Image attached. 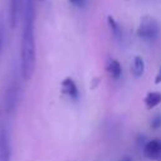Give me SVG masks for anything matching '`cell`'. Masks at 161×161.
<instances>
[{"label": "cell", "mask_w": 161, "mask_h": 161, "mask_svg": "<svg viewBox=\"0 0 161 161\" xmlns=\"http://www.w3.org/2000/svg\"><path fill=\"white\" fill-rule=\"evenodd\" d=\"M11 148H10V137L9 131L3 125L0 127V161H10Z\"/></svg>", "instance_id": "3"}, {"label": "cell", "mask_w": 161, "mask_h": 161, "mask_svg": "<svg viewBox=\"0 0 161 161\" xmlns=\"http://www.w3.org/2000/svg\"><path fill=\"white\" fill-rule=\"evenodd\" d=\"M72 4H74V5H77V6H80V5H83V3H84V0H69Z\"/></svg>", "instance_id": "14"}, {"label": "cell", "mask_w": 161, "mask_h": 161, "mask_svg": "<svg viewBox=\"0 0 161 161\" xmlns=\"http://www.w3.org/2000/svg\"><path fill=\"white\" fill-rule=\"evenodd\" d=\"M34 20H35V3L34 0H25L24 3V26L21 36L20 50V69L24 80H30L35 69V39H34Z\"/></svg>", "instance_id": "1"}, {"label": "cell", "mask_w": 161, "mask_h": 161, "mask_svg": "<svg viewBox=\"0 0 161 161\" xmlns=\"http://www.w3.org/2000/svg\"><path fill=\"white\" fill-rule=\"evenodd\" d=\"M121 161H132V160H131L130 157H123V158H122Z\"/></svg>", "instance_id": "16"}, {"label": "cell", "mask_w": 161, "mask_h": 161, "mask_svg": "<svg viewBox=\"0 0 161 161\" xmlns=\"http://www.w3.org/2000/svg\"><path fill=\"white\" fill-rule=\"evenodd\" d=\"M107 21H108V26H109V29H111L113 36H114L117 40H121V39H122V29H121L119 24H118L111 15L107 18Z\"/></svg>", "instance_id": "10"}, {"label": "cell", "mask_w": 161, "mask_h": 161, "mask_svg": "<svg viewBox=\"0 0 161 161\" xmlns=\"http://www.w3.org/2000/svg\"><path fill=\"white\" fill-rule=\"evenodd\" d=\"M143 102H145V106L147 109H152L157 104L161 103V93L160 92H150L146 94Z\"/></svg>", "instance_id": "8"}, {"label": "cell", "mask_w": 161, "mask_h": 161, "mask_svg": "<svg viewBox=\"0 0 161 161\" xmlns=\"http://www.w3.org/2000/svg\"><path fill=\"white\" fill-rule=\"evenodd\" d=\"M143 155L155 161H161V140H151L143 147Z\"/></svg>", "instance_id": "4"}, {"label": "cell", "mask_w": 161, "mask_h": 161, "mask_svg": "<svg viewBox=\"0 0 161 161\" xmlns=\"http://www.w3.org/2000/svg\"><path fill=\"white\" fill-rule=\"evenodd\" d=\"M155 83H156V84L161 83V68L158 69V72H157V74H156V77H155Z\"/></svg>", "instance_id": "13"}, {"label": "cell", "mask_w": 161, "mask_h": 161, "mask_svg": "<svg viewBox=\"0 0 161 161\" xmlns=\"http://www.w3.org/2000/svg\"><path fill=\"white\" fill-rule=\"evenodd\" d=\"M20 6H21V0H10V11H9L10 15L9 16H10V25H11V28L16 26Z\"/></svg>", "instance_id": "7"}, {"label": "cell", "mask_w": 161, "mask_h": 161, "mask_svg": "<svg viewBox=\"0 0 161 161\" xmlns=\"http://www.w3.org/2000/svg\"><path fill=\"white\" fill-rule=\"evenodd\" d=\"M1 43H3V28H1V23H0V49H1Z\"/></svg>", "instance_id": "15"}, {"label": "cell", "mask_w": 161, "mask_h": 161, "mask_svg": "<svg viewBox=\"0 0 161 161\" xmlns=\"http://www.w3.org/2000/svg\"><path fill=\"white\" fill-rule=\"evenodd\" d=\"M16 101H18V87L15 83H11L10 87L6 91V96H5V107L8 109V112H13L15 106H16Z\"/></svg>", "instance_id": "5"}, {"label": "cell", "mask_w": 161, "mask_h": 161, "mask_svg": "<svg viewBox=\"0 0 161 161\" xmlns=\"http://www.w3.org/2000/svg\"><path fill=\"white\" fill-rule=\"evenodd\" d=\"M158 24L157 21L151 18V16H145L142 18V20L140 21V25L137 28V35L146 40V42H152L158 36Z\"/></svg>", "instance_id": "2"}, {"label": "cell", "mask_w": 161, "mask_h": 161, "mask_svg": "<svg viewBox=\"0 0 161 161\" xmlns=\"http://www.w3.org/2000/svg\"><path fill=\"white\" fill-rule=\"evenodd\" d=\"M107 70L109 73V75L113 78V79H118L122 74V68H121V64L116 60V59H111L107 64Z\"/></svg>", "instance_id": "9"}, {"label": "cell", "mask_w": 161, "mask_h": 161, "mask_svg": "<svg viewBox=\"0 0 161 161\" xmlns=\"http://www.w3.org/2000/svg\"><path fill=\"white\" fill-rule=\"evenodd\" d=\"M143 70H145V63H143V59L141 57H135L133 58V64H132V72H133V75L135 77H141L143 74Z\"/></svg>", "instance_id": "11"}, {"label": "cell", "mask_w": 161, "mask_h": 161, "mask_svg": "<svg viewBox=\"0 0 161 161\" xmlns=\"http://www.w3.org/2000/svg\"><path fill=\"white\" fill-rule=\"evenodd\" d=\"M62 91L70 99H77L78 98V87H77L75 82L72 78H65L62 82Z\"/></svg>", "instance_id": "6"}, {"label": "cell", "mask_w": 161, "mask_h": 161, "mask_svg": "<svg viewBox=\"0 0 161 161\" xmlns=\"http://www.w3.org/2000/svg\"><path fill=\"white\" fill-rule=\"evenodd\" d=\"M150 126H151V128H153V130L160 128V127H161V114H156V116L152 118Z\"/></svg>", "instance_id": "12"}]
</instances>
